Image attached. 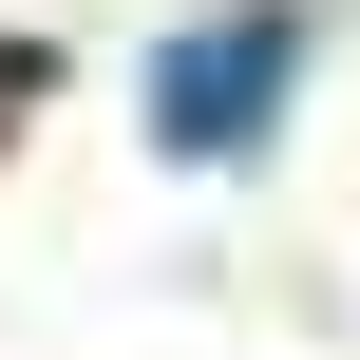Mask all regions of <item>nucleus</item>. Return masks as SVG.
<instances>
[{"label": "nucleus", "mask_w": 360, "mask_h": 360, "mask_svg": "<svg viewBox=\"0 0 360 360\" xmlns=\"http://www.w3.org/2000/svg\"><path fill=\"white\" fill-rule=\"evenodd\" d=\"M285 76H304V0H228V19H171V57H152V133H171V152H266Z\"/></svg>", "instance_id": "f257e3e1"}, {"label": "nucleus", "mask_w": 360, "mask_h": 360, "mask_svg": "<svg viewBox=\"0 0 360 360\" xmlns=\"http://www.w3.org/2000/svg\"><path fill=\"white\" fill-rule=\"evenodd\" d=\"M0 114H19V57H0Z\"/></svg>", "instance_id": "f03ea898"}]
</instances>
